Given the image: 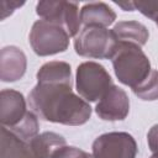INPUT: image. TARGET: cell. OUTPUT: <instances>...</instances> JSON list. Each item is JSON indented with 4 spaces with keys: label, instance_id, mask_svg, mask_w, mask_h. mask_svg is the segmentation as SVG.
Masks as SVG:
<instances>
[{
    "label": "cell",
    "instance_id": "1",
    "mask_svg": "<svg viewBox=\"0 0 158 158\" xmlns=\"http://www.w3.org/2000/svg\"><path fill=\"white\" fill-rule=\"evenodd\" d=\"M32 111L42 120L67 126H80L91 116V107L75 95L69 84L37 83L28 94Z\"/></svg>",
    "mask_w": 158,
    "mask_h": 158
},
{
    "label": "cell",
    "instance_id": "2",
    "mask_svg": "<svg viewBox=\"0 0 158 158\" xmlns=\"http://www.w3.org/2000/svg\"><path fill=\"white\" fill-rule=\"evenodd\" d=\"M111 60L118 81L131 89L139 85L152 72L148 57L135 43L118 41Z\"/></svg>",
    "mask_w": 158,
    "mask_h": 158
},
{
    "label": "cell",
    "instance_id": "3",
    "mask_svg": "<svg viewBox=\"0 0 158 158\" xmlns=\"http://www.w3.org/2000/svg\"><path fill=\"white\" fill-rule=\"evenodd\" d=\"M118 41L112 30L100 26H84L75 36L77 54L95 59H111Z\"/></svg>",
    "mask_w": 158,
    "mask_h": 158
},
{
    "label": "cell",
    "instance_id": "4",
    "mask_svg": "<svg viewBox=\"0 0 158 158\" xmlns=\"http://www.w3.org/2000/svg\"><path fill=\"white\" fill-rule=\"evenodd\" d=\"M69 38L70 36L63 26L42 19L32 25L28 36L33 52L40 57L65 52L69 46Z\"/></svg>",
    "mask_w": 158,
    "mask_h": 158
},
{
    "label": "cell",
    "instance_id": "5",
    "mask_svg": "<svg viewBox=\"0 0 158 158\" xmlns=\"http://www.w3.org/2000/svg\"><path fill=\"white\" fill-rule=\"evenodd\" d=\"M77 91L85 101L100 100L112 86L107 70L96 62H84L78 65L75 75Z\"/></svg>",
    "mask_w": 158,
    "mask_h": 158
},
{
    "label": "cell",
    "instance_id": "6",
    "mask_svg": "<svg viewBox=\"0 0 158 158\" xmlns=\"http://www.w3.org/2000/svg\"><path fill=\"white\" fill-rule=\"evenodd\" d=\"M37 15L46 21L63 26L70 37L80 32V12L77 2L70 1H40L36 5Z\"/></svg>",
    "mask_w": 158,
    "mask_h": 158
},
{
    "label": "cell",
    "instance_id": "7",
    "mask_svg": "<svg viewBox=\"0 0 158 158\" xmlns=\"http://www.w3.org/2000/svg\"><path fill=\"white\" fill-rule=\"evenodd\" d=\"M93 158H136L137 143L127 132H109L93 143Z\"/></svg>",
    "mask_w": 158,
    "mask_h": 158
},
{
    "label": "cell",
    "instance_id": "8",
    "mask_svg": "<svg viewBox=\"0 0 158 158\" xmlns=\"http://www.w3.org/2000/svg\"><path fill=\"white\" fill-rule=\"evenodd\" d=\"M96 115L105 121L125 120L130 112V99L123 89L112 85L95 106Z\"/></svg>",
    "mask_w": 158,
    "mask_h": 158
},
{
    "label": "cell",
    "instance_id": "9",
    "mask_svg": "<svg viewBox=\"0 0 158 158\" xmlns=\"http://www.w3.org/2000/svg\"><path fill=\"white\" fill-rule=\"evenodd\" d=\"M26 100L20 91L4 89L0 93V121L1 126L14 128L27 115Z\"/></svg>",
    "mask_w": 158,
    "mask_h": 158
},
{
    "label": "cell",
    "instance_id": "10",
    "mask_svg": "<svg viewBox=\"0 0 158 158\" xmlns=\"http://www.w3.org/2000/svg\"><path fill=\"white\" fill-rule=\"evenodd\" d=\"M27 59L25 53L15 46H6L0 53V79L5 83L16 81L26 73Z\"/></svg>",
    "mask_w": 158,
    "mask_h": 158
},
{
    "label": "cell",
    "instance_id": "11",
    "mask_svg": "<svg viewBox=\"0 0 158 158\" xmlns=\"http://www.w3.org/2000/svg\"><path fill=\"white\" fill-rule=\"evenodd\" d=\"M116 20V14L105 2H88L80 10V21L84 26L106 27Z\"/></svg>",
    "mask_w": 158,
    "mask_h": 158
},
{
    "label": "cell",
    "instance_id": "12",
    "mask_svg": "<svg viewBox=\"0 0 158 158\" xmlns=\"http://www.w3.org/2000/svg\"><path fill=\"white\" fill-rule=\"evenodd\" d=\"M0 158H35L30 142L22 139L9 128L1 126Z\"/></svg>",
    "mask_w": 158,
    "mask_h": 158
},
{
    "label": "cell",
    "instance_id": "13",
    "mask_svg": "<svg viewBox=\"0 0 158 158\" xmlns=\"http://www.w3.org/2000/svg\"><path fill=\"white\" fill-rule=\"evenodd\" d=\"M28 142L35 158H52L58 149L67 146L64 137L54 132H43Z\"/></svg>",
    "mask_w": 158,
    "mask_h": 158
},
{
    "label": "cell",
    "instance_id": "14",
    "mask_svg": "<svg viewBox=\"0 0 158 158\" xmlns=\"http://www.w3.org/2000/svg\"><path fill=\"white\" fill-rule=\"evenodd\" d=\"M37 81L47 84L72 85V70L67 62L52 60L44 63L37 72Z\"/></svg>",
    "mask_w": 158,
    "mask_h": 158
},
{
    "label": "cell",
    "instance_id": "15",
    "mask_svg": "<svg viewBox=\"0 0 158 158\" xmlns=\"http://www.w3.org/2000/svg\"><path fill=\"white\" fill-rule=\"evenodd\" d=\"M112 32L117 41L135 43L139 47L144 46L149 37L147 27L138 21H120L114 26Z\"/></svg>",
    "mask_w": 158,
    "mask_h": 158
},
{
    "label": "cell",
    "instance_id": "16",
    "mask_svg": "<svg viewBox=\"0 0 158 158\" xmlns=\"http://www.w3.org/2000/svg\"><path fill=\"white\" fill-rule=\"evenodd\" d=\"M136 96L144 101L158 100V70L152 69L149 75L136 88L132 89Z\"/></svg>",
    "mask_w": 158,
    "mask_h": 158
},
{
    "label": "cell",
    "instance_id": "17",
    "mask_svg": "<svg viewBox=\"0 0 158 158\" xmlns=\"http://www.w3.org/2000/svg\"><path fill=\"white\" fill-rule=\"evenodd\" d=\"M37 115L33 111H28L26 117L14 128H9L10 131H12L14 133H16L19 137H21L22 139L30 141L31 138H33L35 136L38 135V120H37ZM7 128V127H6Z\"/></svg>",
    "mask_w": 158,
    "mask_h": 158
},
{
    "label": "cell",
    "instance_id": "18",
    "mask_svg": "<svg viewBox=\"0 0 158 158\" xmlns=\"http://www.w3.org/2000/svg\"><path fill=\"white\" fill-rule=\"evenodd\" d=\"M135 9L154 21L158 26V1H135Z\"/></svg>",
    "mask_w": 158,
    "mask_h": 158
},
{
    "label": "cell",
    "instance_id": "19",
    "mask_svg": "<svg viewBox=\"0 0 158 158\" xmlns=\"http://www.w3.org/2000/svg\"><path fill=\"white\" fill-rule=\"evenodd\" d=\"M52 158H93V156L77 147L64 146L60 149H58Z\"/></svg>",
    "mask_w": 158,
    "mask_h": 158
},
{
    "label": "cell",
    "instance_id": "20",
    "mask_svg": "<svg viewBox=\"0 0 158 158\" xmlns=\"http://www.w3.org/2000/svg\"><path fill=\"white\" fill-rule=\"evenodd\" d=\"M25 2H20V1H7V0H1L0 1V19L5 20L7 16H10L17 7H21Z\"/></svg>",
    "mask_w": 158,
    "mask_h": 158
},
{
    "label": "cell",
    "instance_id": "21",
    "mask_svg": "<svg viewBox=\"0 0 158 158\" xmlns=\"http://www.w3.org/2000/svg\"><path fill=\"white\" fill-rule=\"evenodd\" d=\"M147 142L151 152L153 154H158V125H154L149 128L147 133Z\"/></svg>",
    "mask_w": 158,
    "mask_h": 158
},
{
    "label": "cell",
    "instance_id": "22",
    "mask_svg": "<svg viewBox=\"0 0 158 158\" xmlns=\"http://www.w3.org/2000/svg\"><path fill=\"white\" fill-rule=\"evenodd\" d=\"M116 4H117L120 7H122L125 11H133V10H136L132 1H127V2H116Z\"/></svg>",
    "mask_w": 158,
    "mask_h": 158
},
{
    "label": "cell",
    "instance_id": "23",
    "mask_svg": "<svg viewBox=\"0 0 158 158\" xmlns=\"http://www.w3.org/2000/svg\"><path fill=\"white\" fill-rule=\"evenodd\" d=\"M151 158H158V154H152V157Z\"/></svg>",
    "mask_w": 158,
    "mask_h": 158
}]
</instances>
